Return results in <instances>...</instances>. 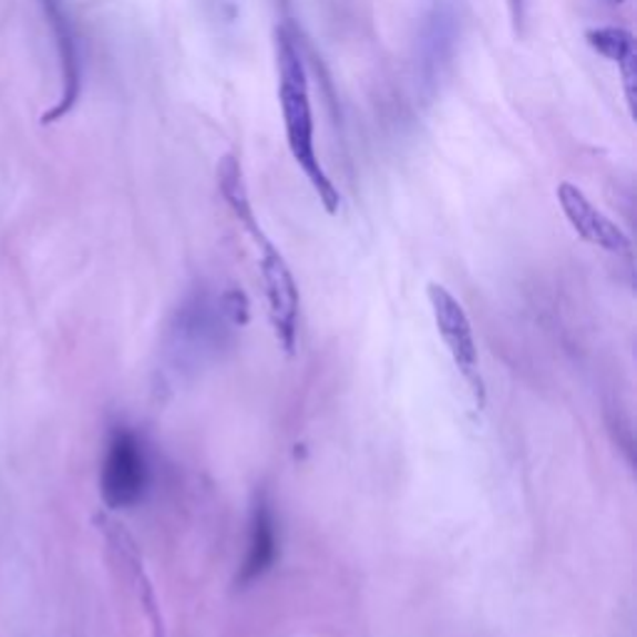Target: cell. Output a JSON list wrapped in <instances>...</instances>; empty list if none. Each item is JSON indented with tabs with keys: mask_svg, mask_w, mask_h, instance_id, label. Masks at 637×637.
<instances>
[{
	"mask_svg": "<svg viewBox=\"0 0 637 637\" xmlns=\"http://www.w3.org/2000/svg\"><path fill=\"white\" fill-rule=\"evenodd\" d=\"M277 63H279V107L281 120H285L287 147L291 157L305 172L311 189L319 197L321 207L329 215H337L341 207V195L333 187L329 172L323 169L317 140H315V110H311V93H309V73L297 45V38L291 30L281 28L277 33Z\"/></svg>",
	"mask_w": 637,
	"mask_h": 637,
	"instance_id": "cell-1",
	"label": "cell"
},
{
	"mask_svg": "<svg viewBox=\"0 0 637 637\" xmlns=\"http://www.w3.org/2000/svg\"><path fill=\"white\" fill-rule=\"evenodd\" d=\"M239 222L247 227L249 235L255 237L257 247L261 249L259 265H261V277H265V287H267L271 323H275V331L281 341V347L291 351L297 343V317H299V291L295 285V277H291L285 257L279 255V249L265 237L255 212L247 217H242Z\"/></svg>",
	"mask_w": 637,
	"mask_h": 637,
	"instance_id": "cell-2",
	"label": "cell"
},
{
	"mask_svg": "<svg viewBox=\"0 0 637 637\" xmlns=\"http://www.w3.org/2000/svg\"><path fill=\"white\" fill-rule=\"evenodd\" d=\"M461 10L453 0H433L421 20L417 40V68L421 85L436 93L441 78L446 75L456 58L461 40Z\"/></svg>",
	"mask_w": 637,
	"mask_h": 637,
	"instance_id": "cell-3",
	"label": "cell"
},
{
	"mask_svg": "<svg viewBox=\"0 0 637 637\" xmlns=\"http://www.w3.org/2000/svg\"><path fill=\"white\" fill-rule=\"evenodd\" d=\"M147 485V461L143 443L130 429H115L107 441L100 491L107 508H130L143 499Z\"/></svg>",
	"mask_w": 637,
	"mask_h": 637,
	"instance_id": "cell-4",
	"label": "cell"
},
{
	"mask_svg": "<svg viewBox=\"0 0 637 637\" xmlns=\"http://www.w3.org/2000/svg\"><path fill=\"white\" fill-rule=\"evenodd\" d=\"M429 301H431L433 319H436L439 333L443 337V343H446L453 363H456L459 371L463 373V379L469 381L479 409H483L485 389H483V379L479 373V349H476V339H473V329H471L466 309L461 307V301L453 297L446 287L436 285V281H431L429 285Z\"/></svg>",
	"mask_w": 637,
	"mask_h": 637,
	"instance_id": "cell-5",
	"label": "cell"
},
{
	"mask_svg": "<svg viewBox=\"0 0 637 637\" xmlns=\"http://www.w3.org/2000/svg\"><path fill=\"white\" fill-rule=\"evenodd\" d=\"M43 10L45 25L55 40L58 63H60V97L53 110H48L43 123H58L78 105L83 93V53H80V38L65 0H38Z\"/></svg>",
	"mask_w": 637,
	"mask_h": 637,
	"instance_id": "cell-6",
	"label": "cell"
},
{
	"mask_svg": "<svg viewBox=\"0 0 637 637\" xmlns=\"http://www.w3.org/2000/svg\"><path fill=\"white\" fill-rule=\"evenodd\" d=\"M555 197H558V205L568 225L581 239L593 247L610 251V255H628L633 247L630 237L625 235L618 222H613L603 209L595 207L578 185L561 182L558 189H555Z\"/></svg>",
	"mask_w": 637,
	"mask_h": 637,
	"instance_id": "cell-7",
	"label": "cell"
},
{
	"mask_svg": "<svg viewBox=\"0 0 637 637\" xmlns=\"http://www.w3.org/2000/svg\"><path fill=\"white\" fill-rule=\"evenodd\" d=\"M588 45L595 53L605 60L618 65L623 75L625 97H628L630 113H635V83H637V50H635V35L628 28L620 25H600L585 33Z\"/></svg>",
	"mask_w": 637,
	"mask_h": 637,
	"instance_id": "cell-8",
	"label": "cell"
},
{
	"mask_svg": "<svg viewBox=\"0 0 637 637\" xmlns=\"http://www.w3.org/2000/svg\"><path fill=\"white\" fill-rule=\"evenodd\" d=\"M277 558V531H275V518L267 505H259L255 513V523H251V543H249V555L245 563V571H242V583H249L259 578L271 563Z\"/></svg>",
	"mask_w": 637,
	"mask_h": 637,
	"instance_id": "cell-9",
	"label": "cell"
},
{
	"mask_svg": "<svg viewBox=\"0 0 637 637\" xmlns=\"http://www.w3.org/2000/svg\"><path fill=\"white\" fill-rule=\"evenodd\" d=\"M511 6V16H513V23L521 25L523 18H525V0H508Z\"/></svg>",
	"mask_w": 637,
	"mask_h": 637,
	"instance_id": "cell-10",
	"label": "cell"
}]
</instances>
